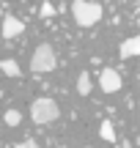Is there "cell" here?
<instances>
[{"label": "cell", "instance_id": "cell-10", "mask_svg": "<svg viewBox=\"0 0 140 148\" xmlns=\"http://www.w3.org/2000/svg\"><path fill=\"white\" fill-rule=\"evenodd\" d=\"M3 121L8 123V126H19V123H22V112H19V110H5Z\"/></svg>", "mask_w": 140, "mask_h": 148}, {"label": "cell", "instance_id": "cell-13", "mask_svg": "<svg viewBox=\"0 0 140 148\" xmlns=\"http://www.w3.org/2000/svg\"><path fill=\"white\" fill-rule=\"evenodd\" d=\"M121 148H132V143H126V140H124V143H121Z\"/></svg>", "mask_w": 140, "mask_h": 148}, {"label": "cell", "instance_id": "cell-7", "mask_svg": "<svg viewBox=\"0 0 140 148\" xmlns=\"http://www.w3.org/2000/svg\"><path fill=\"white\" fill-rule=\"evenodd\" d=\"M91 88H93V85H91V74H88V71H80V77H77V93H80V96H88V93H91Z\"/></svg>", "mask_w": 140, "mask_h": 148}, {"label": "cell", "instance_id": "cell-11", "mask_svg": "<svg viewBox=\"0 0 140 148\" xmlns=\"http://www.w3.org/2000/svg\"><path fill=\"white\" fill-rule=\"evenodd\" d=\"M52 14H55V5L44 0V3H41V8H38V16H41V19H49Z\"/></svg>", "mask_w": 140, "mask_h": 148}, {"label": "cell", "instance_id": "cell-2", "mask_svg": "<svg viewBox=\"0 0 140 148\" xmlns=\"http://www.w3.org/2000/svg\"><path fill=\"white\" fill-rule=\"evenodd\" d=\"M71 14H74V22L80 27H91V25H96L99 19H102V5L99 3H82V0H74L71 3Z\"/></svg>", "mask_w": 140, "mask_h": 148}, {"label": "cell", "instance_id": "cell-8", "mask_svg": "<svg viewBox=\"0 0 140 148\" xmlns=\"http://www.w3.org/2000/svg\"><path fill=\"white\" fill-rule=\"evenodd\" d=\"M99 137L107 140V143H115L118 140V134H115V126L110 121H102V126H99Z\"/></svg>", "mask_w": 140, "mask_h": 148}, {"label": "cell", "instance_id": "cell-14", "mask_svg": "<svg viewBox=\"0 0 140 148\" xmlns=\"http://www.w3.org/2000/svg\"><path fill=\"white\" fill-rule=\"evenodd\" d=\"M82 3H99V0H82Z\"/></svg>", "mask_w": 140, "mask_h": 148}, {"label": "cell", "instance_id": "cell-9", "mask_svg": "<svg viewBox=\"0 0 140 148\" xmlns=\"http://www.w3.org/2000/svg\"><path fill=\"white\" fill-rule=\"evenodd\" d=\"M0 71H3V74H8V77H19V74H22L19 63H16V60H11V58L0 60Z\"/></svg>", "mask_w": 140, "mask_h": 148}, {"label": "cell", "instance_id": "cell-6", "mask_svg": "<svg viewBox=\"0 0 140 148\" xmlns=\"http://www.w3.org/2000/svg\"><path fill=\"white\" fill-rule=\"evenodd\" d=\"M121 58H135V55H140V36H132V38H126L124 44H121Z\"/></svg>", "mask_w": 140, "mask_h": 148}, {"label": "cell", "instance_id": "cell-3", "mask_svg": "<svg viewBox=\"0 0 140 148\" xmlns=\"http://www.w3.org/2000/svg\"><path fill=\"white\" fill-rule=\"evenodd\" d=\"M58 66V55H55L52 44H38L30 55V71L44 74V71H52Z\"/></svg>", "mask_w": 140, "mask_h": 148}, {"label": "cell", "instance_id": "cell-5", "mask_svg": "<svg viewBox=\"0 0 140 148\" xmlns=\"http://www.w3.org/2000/svg\"><path fill=\"white\" fill-rule=\"evenodd\" d=\"M22 30H25V25H22V19H16V16H5L3 19V27H0V33H3V38H16L22 36Z\"/></svg>", "mask_w": 140, "mask_h": 148}, {"label": "cell", "instance_id": "cell-12", "mask_svg": "<svg viewBox=\"0 0 140 148\" xmlns=\"http://www.w3.org/2000/svg\"><path fill=\"white\" fill-rule=\"evenodd\" d=\"M14 148H38V143L36 140H22V143H16Z\"/></svg>", "mask_w": 140, "mask_h": 148}, {"label": "cell", "instance_id": "cell-15", "mask_svg": "<svg viewBox=\"0 0 140 148\" xmlns=\"http://www.w3.org/2000/svg\"><path fill=\"white\" fill-rule=\"evenodd\" d=\"M0 148H3V145H0Z\"/></svg>", "mask_w": 140, "mask_h": 148}, {"label": "cell", "instance_id": "cell-4", "mask_svg": "<svg viewBox=\"0 0 140 148\" xmlns=\"http://www.w3.org/2000/svg\"><path fill=\"white\" fill-rule=\"evenodd\" d=\"M121 74L115 71V69H102V74H99V88L104 90V93H115V90H121Z\"/></svg>", "mask_w": 140, "mask_h": 148}, {"label": "cell", "instance_id": "cell-1", "mask_svg": "<svg viewBox=\"0 0 140 148\" xmlns=\"http://www.w3.org/2000/svg\"><path fill=\"white\" fill-rule=\"evenodd\" d=\"M60 118V107L58 101L47 99V96H41V99H36L30 104V121L38 123V126H47V123H55Z\"/></svg>", "mask_w": 140, "mask_h": 148}]
</instances>
